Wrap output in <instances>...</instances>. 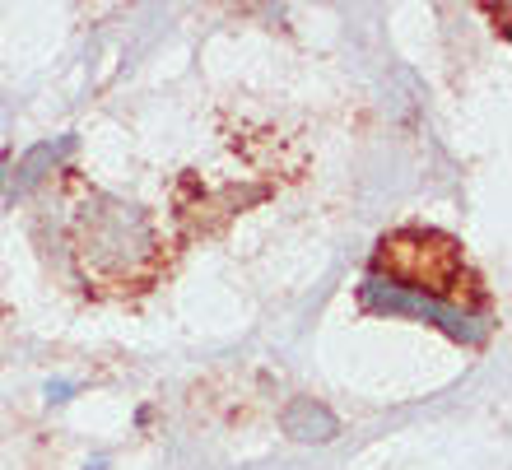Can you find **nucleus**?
Wrapping results in <instances>:
<instances>
[{
	"label": "nucleus",
	"mask_w": 512,
	"mask_h": 470,
	"mask_svg": "<svg viewBox=\"0 0 512 470\" xmlns=\"http://www.w3.org/2000/svg\"><path fill=\"white\" fill-rule=\"evenodd\" d=\"M75 261L98 284H145L159 266V238L145 210L122 201H94L75 219Z\"/></svg>",
	"instance_id": "1"
},
{
	"label": "nucleus",
	"mask_w": 512,
	"mask_h": 470,
	"mask_svg": "<svg viewBox=\"0 0 512 470\" xmlns=\"http://www.w3.org/2000/svg\"><path fill=\"white\" fill-rule=\"evenodd\" d=\"M70 140H61V145H38L33 149V154H28L24 163H19V177H14V191H28L33 187V182H38L42 177V168H47V163H56V154H61V149H66Z\"/></svg>",
	"instance_id": "4"
},
{
	"label": "nucleus",
	"mask_w": 512,
	"mask_h": 470,
	"mask_svg": "<svg viewBox=\"0 0 512 470\" xmlns=\"http://www.w3.org/2000/svg\"><path fill=\"white\" fill-rule=\"evenodd\" d=\"M284 433L298 438V443H331V438L340 433V424L322 401L298 396V401H289V410H284Z\"/></svg>",
	"instance_id": "3"
},
{
	"label": "nucleus",
	"mask_w": 512,
	"mask_h": 470,
	"mask_svg": "<svg viewBox=\"0 0 512 470\" xmlns=\"http://www.w3.org/2000/svg\"><path fill=\"white\" fill-rule=\"evenodd\" d=\"M373 270L387 275L391 289L433 298V303H447V308L461 294H471V275H466L461 247L447 233H433V229H401L391 238H382L378 256H373Z\"/></svg>",
	"instance_id": "2"
},
{
	"label": "nucleus",
	"mask_w": 512,
	"mask_h": 470,
	"mask_svg": "<svg viewBox=\"0 0 512 470\" xmlns=\"http://www.w3.org/2000/svg\"><path fill=\"white\" fill-rule=\"evenodd\" d=\"M89 470H108V466H103V461H94V466H89Z\"/></svg>",
	"instance_id": "5"
}]
</instances>
